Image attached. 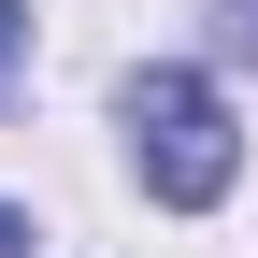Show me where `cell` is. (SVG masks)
<instances>
[{
	"mask_svg": "<svg viewBox=\"0 0 258 258\" xmlns=\"http://www.w3.org/2000/svg\"><path fill=\"white\" fill-rule=\"evenodd\" d=\"M115 129H129V172H144L172 215L230 201V172H244V129H230V101H215V72H172V57H158V72H129Z\"/></svg>",
	"mask_w": 258,
	"mask_h": 258,
	"instance_id": "1",
	"label": "cell"
},
{
	"mask_svg": "<svg viewBox=\"0 0 258 258\" xmlns=\"http://www.w3.org/2000/svg\"><path fill=\"white\" fill-rule=\"evenodd\" d=\"M15 43H29V15H15V0H0V86H15Z\"/></svg>",
	"mask_w": 258,
	"mask_h": 258,
	"instance_id": "2",
	"label": "cell"
},
{
	"mask_svg": "<svg viewBox=\"0 0 258 258\" xmlns=\"http://www.w3.org/2000/svg\"><path fill=\"white\" fill-rule=\"evenodd\" d=\"M0 258H29V215H0Z\"/></svg>",
	"mask_w": 258,
	"mask_h": 258,
	"instance_id": "3",
	"label": "cell"
},
{
	"mask_svg": "<svg viewBox=\"0 0 258 258\" xmlns=\"http://www.w3.org/2000/svg\"><path fill=\"white\" fill-rule=\"evenodd\" d=\"M230 43H258V0H230Z\"/></svg>",
	"mask_w": 258,
	"mask_h": 258,
	"instance_id": "4",
	"label": "cell"
}]
</instances>
